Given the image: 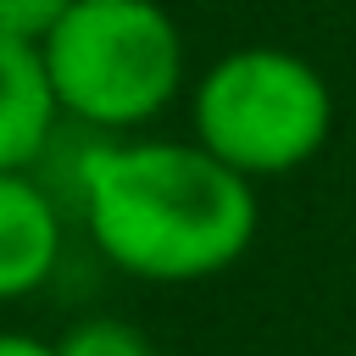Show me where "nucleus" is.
Masks as SVG:
<instances>
[{
    "label": "nucleus",
    "mask_w": 356,
    "mask_h": 356,
    "mask_svg": "<svg viewBox=\"0 0 356 356\" xmlns=\"http://www.w3.org/2000/svg\"><path fill=\"white\" fill-rule=\"evenodd\" d=\"M95 250L145 284L228 273L256 239V184L195 139H106L78 167Z\"/></svg>",
    "instance_id": "f257e3e1"
},
{
    "label": "nucleus",
    "mask_w": 356,
    "mask_h": 356,
    "mask_svg": "<svg viewBox=\"0 0 356 356\" xmlns=\"http://www.w3.org/2000/svg\"><path fill=\"white\" fill-rule=\"evenodd\" d=\"M39 61L56 111L100 134L145 128L184 89V33L161 0H72Z\"/></svg>",
    "instance_id": "f03ea898"
},
{
    "label": "nucleus",
    "mask_w": 356,
    "mask_h": 356,
    "mask_svg": "<svg viewBox=\"0 0 356 356\" xmlns=\"http://www.w3.org/2000/svg\"><path fill=\"white\" fill-rule=\"evenodd\" d=\"M195 145L239 178H284L334 134L328 78L284 44H239L217 56L189 100Z\"/></svg>",
    "instance_id": "7ed1b4c3"
},
{
    "label": "nucleus",
    "mask_w": 356,
    "mask_h": 356,
    "mask_svg": "<svg viewBox=\"0 0 356 356\" xmlns=\"http://www.w3.org/2000/svg\"><path fill=\"white\" fill-rule=\"evenodd\" d=\"M61 261V211L33 172H0V300L44 289Z\"/></svg>",
    "instance_id": "20e7f679"
},
{
    "label": "nucleus",
    "mask_w": 356,
    "mask_h": 356,
    "mask_svg": "<svg viewBox=\"0 0 356 356\" xmlns=\"http://www.w3.org/2000/svg\"><path fill=\"white\" fill-rule=\"evenodd\" d=\"M56 95L39 61V44L0 33V172H28L56 139Z\"/></svg>",
    "instance_id": "39448f33"
},
{
    "label": "nucleus",
    "mask_w": 356,
    "mask_h": 356,
    "mask_svg": "<svg viewBox=\"0 0 356 356\" xmlns=\"http://www.w3.org/2000/svg\"><path fill=\"white\" fill-rule=\"evenodd\" d=\"M56 356H156V350H150V339H145L134 323L89 317V323H78V328L56 345Z\"/></svg>",
    "instance_id": "423d86ee"
},
{
    "label": "nucleus",
    "mask_w": 356,
    "mask_h": 356,
    "mask_svg": "<svg viewBox=\"0 0 356 356\" xmlns=\"http://www.w3.org/2000/svg\"><path fill=\"white\" fill-rule=\"evenodd\" d=\"M67 6L72 0H0V33L6 39H22V44H39L61 22Z\"/></svg>",
    "instance_id": "0eeeda50"
},
{
    "label": "nucleus",
    "mask_w": 356,
    "mask_h": 356,
    "mask_svg": "<svg viewBox=\"0 0 356 356\" xmlns=\"http://www.w3.org/2000/svg\"><path fill=\"white\" fill-rule=\"evenodd\" d=\"M0 356H56V345H44L33 334H0Z\"/></svg>",
    "instance_id": "6e6552de"
}]
</instances>
